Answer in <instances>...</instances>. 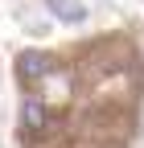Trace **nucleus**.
Here are the masks:
<instances>
[{
	"label": "nucleus",
	"mask_w": 144,
	"mask_h": 148,
	"mask_svg": "<svg viewBox=\"0 0 144 148\" xmlns=\"http://www.w3.org/2000/svg\"><path fill=\"white\" fill-rule=\"evenodd\" d=\"M49 127H53L49 107H45V103H37V99H29V103H25V111H21V132H25V140H33V136L49 132Z\"/></svg>",
	"instance_id": "nucleus-1"
},
{
	"label": "nucleus",
	"mask_w": 144,
	"mask_h": 148,
	"mask_svg": "<svg viewBox=\"0 0 144 148\" xmlns=\"http://www.w3.org/2000/svg\"><path fill=\"white\" fill-rule=\"evenodd\" d=\"M45 70H49V58H45V53H37V49H29V53L16 58V74H21V82H37Z\"/></svg>",
	"instance_id": "nucleus-2"
},
{
	"label": "nucleus",
	"mask_w": 144,
	"mask_h": 148,
	"mask_svg": "<svg viewBox=\"0 0 144 148\" xmlns=\"http://www.w3.org/2000/svg\"><path fill=\"white\" fill-rule=\"evenodd\" d=\"M49 4L58 8L62 21H78V16H82V8H78V4H70V0H49Z\"/></svg>",
	"instance_id": "nucleus-3"
}]
</instances>
